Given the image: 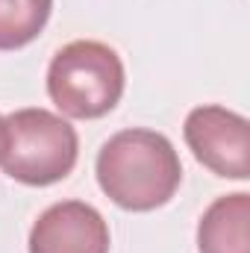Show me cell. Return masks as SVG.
Instances as JSON below:
<instances>
[{
    "instance_id": "3957f363",
    "label": "cell",
    "mask_w": 250,
    "mask_h": 253,
    "mask_svg": "<svg viewBox=\"0 0 250 253\" xmlns=\"http://www.w3.org/2000/svg\"><path fill=\"white\" fill-rule=\"evenodd\" d=\"M124 62L115 47L91 39L65 44L47 68V94L68 118L109 115L124 94Z\"/></svg>"
},
{
    "instance_id": "5b68a950",
    "label": "cell",
    "mask_w": 250,
    "mask_h": 253,
    "mask_svg": "<svg viewBox=\"0 0 250 253\" xmlns=\"http://www.w3.org/2000/svg\"><path fill=\"white\" fill-rule=\"evenodd\" d=\"M30 253H109L106 218L83 200L47 206L30 230Z\"/></svg>"
},
{
    "instance_id": "6da1fadb",
    "label": "cell",
    "mask_w": 250,
    "mask_h": 253,
    "mask_svg": "<svg viewBox=\"0 0 250 253\" xmlns=\"http://www.w3.org/2000/svg\"><path fill=\"white\" fill-rule=\"evenodd\" d=\"M94 171L103 194L126 212L165 206L183 183V165L171 138L141 126L121 129L103 141Z\"/></svg>"
},
{
    "instance_id": "ba28073f",
    "label": "cell",
    "mask_w": 250,
    "mask_h": 253,
    "mask_svg": "<svg viewBox=\"0 0 250 253\" xmlns=\"http://www.w3.org/2000/svg\"><path fill=\"white\" fill-rule=\"evenodd\" d=\"M0 144H3V118H0Z\"/></svg>"
},
{
    "instance_id": "52a82bcc",
    "label": "cell",
    "mask_w": 250,
    "mask_h": 253,
    "mask_svg": "<svg viewBox=\"0 0 250 253\" xmlns=\"http://www.w3.org/2000/svg\"><path fill=\"white\" fill-rule=\"evenodd\" d=\"M53 0H0V50L27 47L42 36Z\"/></svg>"
},
{
    "instance_id": "277c9868",
    "label": "cell",
    "mask_w": 250,
    "mask_h": 253,
    "mask_svg": "<svg viewBox=\"0 0 250 253\" xmlns=\"http://www.w3.org/2000/svg\"><path fill=\"white\" fill-rule=\"evenodd\" d=\"M194 159L218 177L248 180L250 177V124L245 115L224 106H197L183 126Z\"/></svg>"
},
{
    "instance_id": "8992f818",
    "label": "cell",
    "mask_w": 250,
    "mask_h": 253,
    "mask_svg": "<svg viewBox=\"0 0 250 253\" xmlns=\"http://www.w3.org/2000/svg\"><path fill=\"white\" fill-rule=\"evenodd\" d=\"M200 253H250V194L218 197L197 224Z\"/></svg>"
},
{
    "instance_id": "7a4b0ae2",
    "label": "cell",
    "mask_w": 250,
    "mask_h": 253,
    "mask_svg": "<svg viewBox=\"0 0 250 253\" xmlns=\"http://www.w3.org/2000/svg\"><path fill=\"white\" fill-rule=\"evenodd\" d=\"M80 156L77 129L50 109H18L3 118L0 168L24 186H53L65 180Z\"/></svg>"
}]
</instances>
